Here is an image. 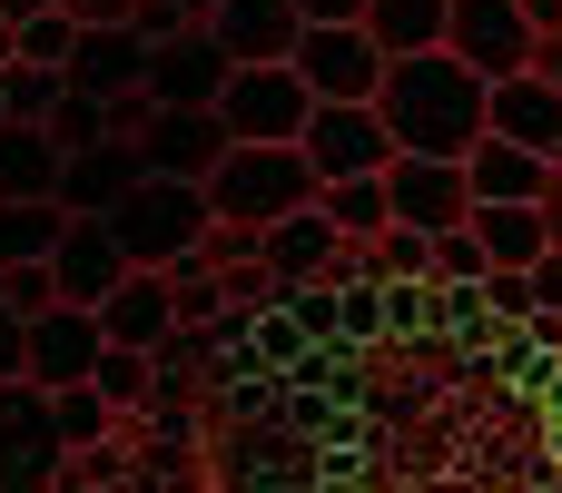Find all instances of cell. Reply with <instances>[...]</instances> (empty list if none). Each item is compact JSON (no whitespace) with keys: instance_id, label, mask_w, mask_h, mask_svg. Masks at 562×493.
<instances>
[{"instance_id":"23","label":"cell","mask_w":562,"mask_h":493,"mask_svg":"<svg viewBox=\"0 0 562 493\" xmlns=\"http://www.w3.org/2000/svg\"><path fill=\"white\" fill-rule=\"evenodd\" d=\"M49 188H59V148H49V128L0 119V198H49Z\"/></svg>"},{"instance_id":"15","label":"cell","mask_w":562,"mask_h":493,"mask_svg":"<svg viewBox=\"0 0 562 493\" xmlns=\"http://www.w3.org/2000/svg\"><path fill=\"white\" fill-rule=\"evenodd\" d=\"M217 148H227L217 109H148V128H138V158H148V178H188V188L217 168Z\"/></svg>"},{"instance_id":"3","label":"cell","mask_w":562,"mask_h":493,"mask_svg":"<svg viewBox=\"0 0 562 493\" xmlns=\"http://www.w3.org/2000/svg\"><path fill=\"white\" fill-rule=\"evenodd\" d=\"M99 227H109V247H119L128 267H178V257L207 237V198H198L188 178H138Z\"/></svg>"},{"instance_id":"32","label":"cell","mask_w":562,"mask_h":493,"mask_svg":"<svg viewBox=\"0 0 562 493\" xmlns=\"http://www.w3.org/2000/svg\"><path fill=\"white\" fill-rule=\"evenodd\" d=\"M59 10H69L79 30H128V20H138V0H59Z\"/></svg>"},{"instance_id":"9","label":"cell","mask_w":562,"mask_h":493,"mask_svg":"<svg viewBox=\"0 0 562 493\" xmlns=\"http://www.w3.org/2000/svg\"><path fill=\"white\" fill-rule=\"evenodd\" d=\"M99 346H109V336H99V316H89V306H59V296H49V306L20 326V376H30V385H49V395H59V385H89Z\"/></svg>"},{"instance_id":"37","label":"cell","mask_w":562,"mask_h":493,"mask_svg":"<svg viewBox=\"0 0 562 493\" xmlns=\"http://www.w3.org/2000/svg\"><path fill=\"white\" fill-rule=\"evenodd\" d=\"M543 237H553V247H562V178H553V188H543Z\"/></svg>"},{"instance_id":"27","label":"cell","mask_w":562,"mask_h":493,"mask_svg":"<svg viewBox=\"0 0 562 493\" xmlns=\"http://www.w3.org/2000/svg\"><path fill=\"white\" fill-rule=\"evenodd\" d=\"M40 395H49V385H40ZM49 425H59V445H69V455H89V445L119 425V405H109L99 385H59V395H49Z\"/></svg>"},{"instance_id":"29","label":"cell","mask_w":562,"mask_h":493,"mask_svg":"<svg viewBox=\"0 0 562 493\" xmlns=\"http://www.w3.org/2000/svg\"><path fill=\"white\" fill-rule=\"evenodd\" d=\"M69 40H79V20H69V10H40V20H20V30H10V59L59 69V59H69Z\"/></svg>"},{"instance_id":"40","label":"cell","mask_w":562,"mask_h":493,"mask_svg":"<svg viewBox=\"0 0 562 493\" xmlns=\"http://www.w3.org/2000/svg\"><path fill=\"white\" fill-rule=\"evenodd\" d=\"M553 178H562V158H553Z\"/></svg>"},{"instance_id":"5","label":"cell","mask_w":562,"mask_h":493,"mask_svg":"<svg viewBox=\"0 0 562 493\" xmlns=\"http://www.w3.org/2000/svg\"><path fill=\"white\" fill-rule=\"evenodd\" d=\"M296 158H306V168H316V188H326V178H366V168H385V158H395V138H385L375 99H316V109H306V128H296Z\"/></svg>"},{"instance_id":"18","label":"cell","mask_w":562,"mask_h":493,"mask_svg":"<svg viewBox=\"0 0 562 493\" xmlns=\"http://www.w3.org/2000/svg\"><path fill=\"white\" fill-rule=\"evenodd\" d=\"M89 316H99V336H109V346H138V356H158V336L178 326V306H168V277H158V267H128Z\"/></svg>"},{"instance_id":"6","label":"cell","mask_w":562,"mask_h":493,"mask_svg":"<svg viewBox=\"0 0 562 493\" xmlns=\"http://www.w3.org/2000/svg\"><path fill=\"white\" fill-rule=\"evenodd\" d=\"M59 464H69V445H59V425H49V395H40L30 376H10V385H0V493H49Z\"/></svg>"},{"instance_id":"25","label":"cell","mask_w":562,"mask_h":493,"mask_svg":"<svg viewBox=\"0 0 562 493\" xmlns=\"http://www.w3.org/2000/svg\"><path fill=\"white\" fill-rule=\"evenodd\" d=\"M59 227H69V208H59V198H0V267L49 257V247H59Z\"/></svg>"},{"instance_id":"33","label":"cell","mask_w":562,"mask_h":493,"mask_svg":"<svg viewBox=\"0 0 562 493\" xmlns=\"http://www.w3.org/2000/svg\"><path fill=\"white\" fill-rule=\"evenodd\" d=\"M20 326H30V316H20V306H0V385L20 376Z\"/></svg>"},{"instance_id":"8","label":"cell","mask_w":562,"mask_h":493,"mask_svg":"<svg viewBox=\"0 0 562 493\" xmlns=\"http://www.w3.org/2000/svg\"><path fill=\"white\" fill-rule=\"evenodd\" d=\"M227 49L207 40V20H188V30H168V40H148V69H138V99L148 109H217V89H227Z\"/></svg>"},{"instance_id":"14","label":"cell","mask_w":562,"mask_h":493,"mask_svg":"<svg viewBox=\"0 0 562 493\" xmlns=\"http://www.w3.org/2000/svg\"><path fill=\"white\" fill-rule=\"evenodd\" d=\"M138 178H148L138 138H99V148H69V158H59V188H49V198H59L69 217H109Z\"/></svg>"},{"instance_id":"4","label":"cell","mask_w":562,"mask_h":493,"mask_svg":"<svg viewBox=\"0 0 562 493\" xmlns=\"http://www.w3.org/2000/svg\"><path fill=\"white\" fill-rule=\"evenodd\" d=\"M306 79L286 69V59H247V69H227V89H217V128L227 138H277V148H296V128H306Z\"/></svg>"},{"instance_id":"31","label":"cell","mask_w":562,"mask_h":493,"mask_svg":"<svg viewBox=\"0 0 562 493\" xmlns=\"http://www.w3.org/2000/svg\"><path fill=\"white\" fill-rule=\"evenodd\" d=\"M524 287H533V316H562V247H543L524 267Z\"/></svg>"},{"instance_id":"12","label":"cell","mask_w":562,"mask_h":493,"mask_svg":"<svg viewBox=\"0 0 562 493\" xmlns=\"http://www.w3.org/2000/svg\"><path fill=\"white\" fill-rule=\"evenodd\" d=\"M336 247H346V237L316 217V198L257 227V267H267L277 287H336Z\"/></svg>"},{"instance_id":"20","label":"cell","mask_w":562,"mask_h":493,"mask_svg":"<svg viewBox=\"0 0 562 493\" xmlns=\"http://www.w3.org/2000/svg\"><path fill=\"white\" fill-rule=\"evenodd\" d=\"M138 69H148V40H138V30H79L69 59H59V79L89 89V99H128Z\"/></svg>"},{"instance_id":"10","label":"cell","mask_w":562,"mask_h":493,"mask_svg":"<svg viewBox=\"0 0 562 493\" xmlns=\"http://www.w3.org/2000/svg\"><path fill=\"white\" fill-rule=\"evenodd\" d=\"M445 49L474 79H514V69H533V20L514 0H454L445 10Z\"/></svg>"},{"instance_id":"21","label":"cell","mask_w":562,"mask_h":493,"mask_svg":"<svg viewBox=\"0 0 562 493\" xmlns=\"http://www.w3.org/2000/svg\"><path fill=\"white\" fill-rule=\"evenodd\" d=\"M445 10L454 0H366V40L385 49V59H415V49H445Z\"/></svg>"},{"instance_id":"26","label":"cell","mask_w":562,"mask_h":493,"mask_svg":"<svg viewBox=\"0 0 562 493\" xmlns=\"http://www.w3.org/2000/svg\"><path fill=\"white\" fill-rule=\"evenodd\" d=\"M89 385H99L119 415H128V405H158V356H138V346H99Z\"/></svg>"},{"instance_id":"19","label":"cell","mask_w":562,"mask_h":493,"mask_svg":"<svg viewBox=\"0 0 562 493\" xmlns=\"http://www.w3.org/2000/svg\"><path fill=\"white\" fill-rule=\"evenodd\" d=\"M296 30H306L296 0H217V10H207V40H217L237 69H247V59H286Z\"/></svg>"},{"instance_id":"1","label":"cell","mask_w":562,"mask_h":493,"mask_svg":"<svg viewBox=\"0 0 562 493\" xmlns=\"http://www.w3.org/2000/svg\"><path fill=\"white\" fill-rule=\"evenodd\" d=\"M375 119H385L395 158H464V148L484 138V79H474L454 49L385 59V79H375Z\"/></svg>"},{"instance_id":"16","label":"cell","mask_w":562,"mask_h":493,"mask_svg":"<svg viewBox=\"0 0 562 493\" xmlns=\"http://www.w3.org/2000/svg\"><path fill=\"white\" fill-rule=\"evenodd\" d=\"M543 188H553V158L514 148V138H494V128L464 148V198H474V208H543Z\"/></svg>"},{"instance_id":"36","label":"cell","mask_w":562,"mask_h":493,"mask_svg":"<svg viewBox=\"0 0 562 493\" xmlns=\"http://www.w3.org/2000/svg\"><path fill=\"white\" fill-rule=\"evenodd\" d=\"M514 10L533 20V40H543V30H562V0H514Z\"/></svg>"},{"instance_id":"24","label":"cell","mask_w":562,"mask_h":493,"mask_svg":"<svg viewBox=\"0 0 562 493\" xmlns=\"http://www.w3.org/2000/svg\"><path fill=\"white\" fill-rule=\"evenodd\" d=\"M316 217H326L346 247L375 237V227H395V217H385V168H366V178H326V188H316Z\"/></svg>"},{"instance_id":"2","label":"cell","mask_w":562,"mask_h":493,"mask_svg":"<svg viewBox=\"0 0 562 493\" xmlns=\"http://www.w3.org/2000/svg\"><path fill=\"white\" fill-rule=\"evenodd\" d=\"M198 198H207V217H227V227H267V217H286V208L316 198V168H306L296 148H277V138H227L217 168L198 178Z\"/></svg>"},{"instance_id":"17","label":"cell","mask_w":562,"mask_h":493,"mask_svg":"<svg viewBox=\"0 0 562 493\" xmlns=\"http://www.w3.org/2000/svg\"><path fill=\"white\" fill-rule=\"evenodd\" d=\"M119 277H128V257L109 247V227H99V217H69L59 247H49V287H59V306H99Z\"/></svg>"},{"instance_id":"28","label":"cell","mask_w":562,"mask_h":493,"mask_svg":"<svg viewBox=\"0 0 562 493\" xmlns=\"http://www.w3.org/2000/svg\"><path fill=\"white\" fill-rule=\"evenodd\" d=\"M59 89H69L59 69H30V59H10V69H0V119H30V128H40Z\"/></svg>"},{"instance_id":"30","label":"cell","mask_w":562,"mask_h":493,"mask_svg":"<svg viewBox=\"0 0 562 493\" xmlns=\"http://www.w3.org/2000/svg\"><path fill=\"white\" fill-rule=\"evenodd\" d=\"M59 287H49V257H30V267H0V306H20V316H40Z\"/></svg>"},{"instance_id":"34","label":"cell","mask_w":562,"mask_h":493,"mask_svg":"<svg viewBox=\"0 0 562 493\" xmlns=\"http://www.w3.org/2000/svg\"><path fill=\"white\" fill-rule=\"evenodd\" d=\"M533 79H553V89H562V30H543V40H533Z\"/></svg>"},{"instance_id":"38","label":"cell","mask_w":562,"mask_h":493,"mask_svg":"<svg viewBox=\"0 0 562 493\" xmlns=\"http://www.w3.org/2000/svg\"><path fill=\"white\" fill-rule=\"evenodd\" d=\"M40 10H59V0H0V20L20 30V20H40Z\"/></svg>"},{"instance_id":"35","label":"cell","mask_w":562,"mask_h":493,"mask_svg":"<svg viewBox=\"0 0 562 493\" xmlns=\"http://www.w3.org/2000/svg\"><path fill=\"white\" fill-rule=\"evenodd\" d=\"M296 20H366V0H296Z\"/></svg>"},{"instance_id":"22","label":"cell","mask_w":562,"mask_h":493,"mask_svg":"<svg viewBox=\"0 0 562 493\" xmlns=\"http://www.w3.org/2000/svg\"><path fill=\"white\" fill-rule=\"evenodd\" d=\"M464 227H474V247H484V267H533L553 237H543V208H464Z\"/></svg>"},{"instance_id":"39","label":"cell","mask_w":562,"mask_h":493,"mask_svg":"<svg viewBox=\"0 0 562 493\" xmlns=\"http://www.w3.org/2000/svg\"><path fill=\"white\" fill-rule=\"evenodd\" d=\"M178 10H188V20H207V10H217V0H178Z\"/></svg>"},{"instance_id":"11","label":"cell","mask_w":562,"mask_h":493,"mask_svg":"<svg viewBox=\"0 0 562 493\" xmlns=\"http://www.w3.org/2000/svg\"><path fill=\"white\" fill-rule=\"evenodd\" d=\"M464 158H385V217L395 227H464Z\"/></svg>"},{"instance_id":"13","label":"cell","mask_w":562,"mask_h":493,"mask_svg":"<svg viewBox=\"0 0 562 493\" xmlns=\"http://www.w3.org/2000/svg\"><path fill=\"white\" fill-rule=\"evenodd\" d=\"M484 128L514 138V148H533V158H562V89H553V79H533V69L484 79Z\"/></svg>"},{"instance_id":"7","label":"cell","mask_w":562,"mask_h":493,"mask_svg":"<svg viewBox=\"0 0 562 493\" xmlns=\"http://www.w3.org/2000/svg\"><path fill=\"white\" fill-rule=\"evenodd\" d=\"M286 69L306 79V99H375L385 49H375L356 20H306V30H296V49H286Z\"/></svg>"}]
</instances>
